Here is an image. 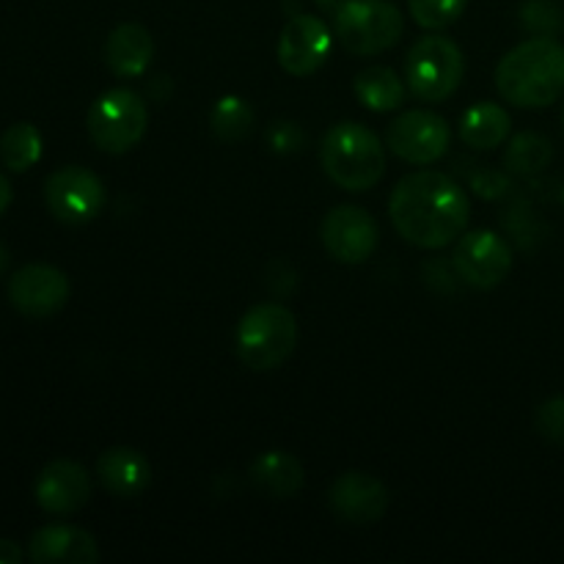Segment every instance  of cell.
Instances as JSON below:
<instances>
[{
  "label": "cell",
  "instance_id": "cell-1",
  "mask_svg": "<svg viewBox=\"0 0 564 564\" xmlns=\"http://www.w3.org/2000/svg\"><path fill=\"white\" fill-rule=\"evenodd\" d=\"M389 213L394 229L411 246L444 248L466 231L471 204L452 176L441 171H413L397 182Z\"/></svg>",
  "mask_w": 564,
  "mask_h": 564
},
{
  "label": "cell",
  "instance_id": "cell-2",
  "mask_svg": "<svg viewBox=\"0 0 564 564\" xmlns=\"http://www.w3.org/2000/svg\"><path fill=\"white\" fill-rule=\"evenodd\" d=\"M496 88L516 108H549L564 94V47L554 36L527 39L499 61Z\"/></svg>",
  "mask_w": 564,
  "mask_h": 564
},
{
  "label": "cell",
  "instance_id": "cell-3",
  "mask_svg": "<svg viewBox=\"0 0 564 564\" xmlns=\"http://www.w3.org/2000/svg\"><path fill=\"white\" fill-rule=\"evenodd\" d=\"M319 160L330 182L352 193L369 191L386 174V149L369 127L358 121H341L319 147Z\"/></svg>",
  "mask_w": 564,
  "mask_h": 564
},
{
  "label": "cell",
  "instance_id": "cell-4",
  "mask_svg": "<svg viewBox=\"0 0 564 564\" xmlns=\"http://www.w3.org/2000/svg\"><path fill=\"white\" fill-rule=\"evenodd\" d=\"M237 358L253 372L279 369L297 345V319L284 303H259L237 323Z\"/></svg>",
  "mask_w": 564,
  "mask_h": 564
},
{
  "label": "cell",
  "instance_id": "cell-5",
  "mask_svg": "<svg viewBox=\"0 0 564 564\" xmlns=\"http://www.w3.org/2000/svg\"><path fill=\"white\" fill-rule=\"evenodd\" d=\"M334 31L347 53L378 55L400 42L405 20L389 0H345L334 14Z\"/></svg>",
  "mask_w": 564,
  "mask_h": 564
},
{
  "label": "cell",
  "instance_id": "cell-6",
  "mask_svg": "<svg viewBox=\"0 0 564 564\" xmlns=\"http://www.w3.org/2000/svg\"><path fill=\"white\" fill-rule=\"evenodd\" d=\"M149 127V105L132 88L105 91L91 105L86 119L88 138L94 147L108 154H124L143 141Z\"/></svg>",
  "mask_w": 564,
  "mask_h": 564
},
{
  "label": "cell",
  "instance_id": "cell-7",
  "mask_svg": "<svg viewBox=\"0 0 564 564\" xmlns=\"http://www.w3.org/2000/svg\"><path fill=\"white\" fill-rule=\"evenodd\" d=\"M463 53L449 36H424L411 47L405 61L408 88L422 102H444L460 88Z\"/></svg>",
  "mask_w": 564,
  "mask_h": 564
},
{
  "label": "cell",
  "instance_id": "cell-8",
  "mask_svg": "<svg viewBox=\"0 0 564 564\" xmlns=\"http://www.w3.org/2000/svg\"><path fill=\"white\" fill-rule=\"evenodd\" d=\"M44 204L61 224L83 226L102 213L105 185L83 165H64L44 182Z\"/></svg>",
  "mask_w": 564,
  "mask_h": 564
},
{
  "label": "cell",
  "instance_id": "cell-9",
  "mask_svg": "<svg viewBox=\"0 0 564 564\" xmlns=\"http://www.w3.org/2000/svg\"><path fill=\"white\" fill-rule=\"evenodd\" d=\"M452 130L444 116L430 110H408L386 130V147L411 165H433L449 149Z\"/></svg>",
  "mask_w": 564,
  "mask_h": 564
},
{
  "label": "cell",
  "instance_id": "cell-10",
  "mask_svg": "<svg viewBox=\"0 0 564 564\" xmlns=\"http://www.w3.org/2000/svg\"><path fill=\"white\" fill-rule=\"evenodd\" d=\"M457 275L468 286L477 290H494L507 279L512 268V251L496 231L479 229L460 237L455 253H452Z\"/></svg>",
  "mask_w": 564,
  "mask_h": 564
},
{
  "label": "cell",
  "instance_id": "cell-11",
  "mask_svg": "<svg viewBox=\"0 0 564 564\" xmlns=\"http://www.w3.org/2000/svg\"><path fill=\"white\" fill-rule=\"evenodd\" d=\"M323 246L341 264H361L378 248V220L361 207L330 209L323 220Z\"/></svg>",
  "mask_w": 564,
  "mask_h": 564
},
{
  "label": "cell",
  "instance_id": "cell-12",
  "mask_svg": "<svg viewBox=\"0 0 564 564\" xmlns=\"http://www.w3.org/2000/svg\"><path fill=\"white\" fill-rule=\"evenodd\" d=\"M9 301L25 317H53L69 301V279L53 264H25L9 279Z\"/></svg>",
  "mask_w": 564,
  "mask_h": 564
},
{
  "label": "cell",
  "instance_id": "cell-13",
  "mask_svg": "<svg viewBox=\"0 0 564 564\" xmlns=\"http://www.w3.org/2000/svg\"><path fill=\"white\" fill-rule=\"evenodd\" d=\"M328 25L314 14H295L284 25L279 36V64L286 75L306 77L314 75L330 55Z\"/></svg>",
  "mask_w": 564,
  "mask_h": 564
},
{
  "label": "cell",
  "instance_id": "cell-14",
  "mask_svg": "<svg viewBox=\"0 0 564 564\" xmlns=\"http://www.w3.org/2000/svg\"><path fill=\"white\" fill-rule=\"evenodd\" d=\"M328 505L339 521L369 527V523H378L389 510V490L372 474L347 471L330 485Z\"/></svg>",
  "mask_w": 564,
  "mask_h": 564
},
{
  "label": "cell",
  "instance_id": "cell-15",
  "mask_svg": "<svg viewBox=\"0 0 564 564\" xmlns=\"http://www.w3.org/2000/svg\"><path fill=\"white\" fill-rule=\"evenodd\" d=\"M33 496H36V505L50 516H72L88 505L91 479L80 463L53 460L36 477Z\"/></svg>",
  "mask_w": 564,
  "mask_h": 564
},
{
  "label": "cell",
  "instance_id": "cell-16",
  "mask_svg": "<svg viewBox=\"0 0 564 564\" xmlns=\"http://www.w3.org/2000/svg\"><path fill=\"white\" fill-rule=\"evenodd\" d=\"M28 556L36 564H94L99 562V549L86 529L55 523L33 534Z\"/></svg>",
  "mask_w": 564,
  "mask_h": 564
},
{
  "label": "cell",
  "instance_id": "cell-17",
  "mask_svg": "<svg viewBox=\"0 0 564 564\" xmlns=\"http://www.w3.org/2000/svg\"><path fill=\"white\" fill-rule=\"evenodd\" d=\"M97 477L102 488L116 499H135L152 482V466L138 449L116 446V449L99 455Z\"/></svg>",
  "mask_w": 564,
  "mask_h": 564
},
{
  "label": "cell",
  "instance_id": "cell-18",
  "mask_svg": "<svg viewBox=\"0 0 564 564\" xmlns=\"http://www.w3.org/2000/svg\"><path fill=\"white\" fill-rule=\"evenodd\" d=\"M154 58V39L138 22H121L105 42V64L116 77H141Z\"/></svg>",
  "mask_w": 564,
  "mask_h": 564
},
{
  "label": "cell",
  "instance_id": "cell-19",
  "mask_svg": "<svg viewBox=\"0 0 564 564\" xmlns=\"http://www.w3.org/2000/svg\"><path fill=\"white\" fill-rule=\"evenodd\" d=\"M251 482L273 499H292L295 494H301L306 474H303L301 460L295 455L273 449L253 460Z\"/></svg>",
  "mask_w": 564,
  "mask_h": 564
},
{
  "label": "cell",
  "instance_id": "cell-20",
  "mask_svg": "<svg viewBox=\"0 0 564 564\" xmlns=\"http://www.w3.org/2000/svg\"><path fill=\"white\" fill-rule=\"evenodd\" d=\"M510 135V113L499 102H477L460 116V141L471 149H496Z\"/></svg>",
  "mask_w": 564,
  "mask_h": 564
},
{
  "label": "cell",
  "instance_id": "cell-21",
  "mask_svg": "<svg viewBox=\"0 0 564 564\" xmlns=\"http://www.w3.org/2000/svg\"><path fill=\"white\" fill-rule=\"evenodd\" d=\"M352 91H356L358 102L375 113H391L405 102V83L389 66H369V69L358 72Z\"/></svg>",
  "mask_w": 564,
  "mask_h": 564
},
{
  "label": "cell",
  "instance_id": "cell-22",
  "mask_svg": "<svg viewBox=\"0 0 564 564\" xmlns=\"http://www.w3.org/2000/svg\"><path fill=\"white\" fill-rule=\"evenodd\" d=\"M42 158V132L31 121H17L0 135V160L14 174H25Z\"/></svg>",
  "mask_w": 564,
  "mask_h": 564
},
{
  "label": "cell",
  "instance_id": "cell-23",
  "mask_svg": "<svg viewBox=\"0 0 564 564\" xmlns=\"http://www.w3.org/2000/svg\"><path fill=\"white\" fill-rule=\"evenodd\" d=\"M551 158H554V147L545 135L538 132H521L510 141L505 152V169L510 174H540L543 169H549Z\"/></svg>",
  "mask_w": 564,
  "mask_h": 564
},
{
  "label": "cell",
  "instance_id": "cell-24",
  "mask_svg": "<svg viewBox=\"0 0 564 564\" xmlns=\"http://www.w3.org/2000/svg\"><path fill=\"white\" fill-rule=\"evenodd\" d=\"M209 124H213V132L220 141H242L253 130V108L242 97L226 94L209 110Z\"/></svg>",
  "mask_w": 564,
  "mask_h": 564
},
{
  "label": "cell",
  "instance_id": "cell-25",
  "mask_svg": "<svg viewBox=\"0 0 564 564\" xmlns=\"http://www.w3.org/2000/svg\"><path fill=\"white\" fill-rule=\"evenodd\" d=\"M466 3L468 0H408V9H411L416 25L427 28V31H441L460 20Z\"/></svg>",
  "mask_w": 564,
  "mask_h": 564
},
{
  "label": "cell",
  "instance_id": "cell-26",
  "mask_svg": "<svg viewBox=\"0 0 564 564\" xmlns=\"http://www.w3.org/2000/svg\"><path fill=\"white\" fill-rule=\"evenodd\" d=\"M521 25L538 36H554L564 28V11L554 0H529L521 6Z\"/></svg>",
  "mask_w": 564,
  "mask_h": 564
},
{
  "label": "cell",
  "instance_id": "cell-27",
  "mask_svg": "<svg viewBox=\"0 0 564 564\" xmlns=\"http://www.w3.org/2000/svg\"><path fill=\"white\" fill-rule=\"evenodd\" d=\"M534 427L545 441L564 446V397H554L538 408Z\"/></svg>",
  "mask_w": 564,
  "mask_h": 564
},
{
  "label": "cell",
  "instance_id": "cell-28",
  "mask_svg": "<svg viewBox=\"0 0 564 564\" xmlns=\"http://www.w3.org/2000/svg\"><path fill=\"white\" fill-rule=\"evenodd\" d=\"M268 143L275 154H295L306 143V132L295 121H275L268 130Z\"/></svg>",
  "mask_w": 564,
  "mask_h": 564
},
{
  "label": "cell",
  "instance_id": "cell-29",
  "mask_svg": "<svg viewBox=\"0 0 564 564\" xmlns=\"http://www.w3.org/2000/svg\"><path fill=\"white\" fill-rule=\"evenodd\" d=\"M471 187L477 191V196L482 198H501L507 191H510V180H507L501 171L482 169L479 174H474Z\"/></svg>",
  "mask_w": 564,
  "mask_h": 564
},
{
  "label": "cell",
  "instance_id": "cell-30",
  "mask_svg": "<svg viewBox=\"0 0 564 564\" xmlns=\"http://www.w3.org/2000/svg\"><path fill=\"white\" fill-rule=\"evenodd\" d=\"M22 549L14 540H0V564H20Z\"/></svg>",
  "mask_w": 564,
  "mask_h": 564
},
{
  "label": "cell",
  "instance_id": "cell-31",
  "mask_svg": "<svg viewBox=\"0 0 564 564\" xmlns=\"http://www.w3.org/2000/svg\"><path fill=\"white\" fill-rule=\"evenodd\" d=\"M9 204H11V185H9V180L0 174V215L9 209Z\"/></svg>",
  "mask_w": 564,
  "mask_h": 564
},
{
  "label": "cell",
  "instance_id": "cell-32",
  "mask_svg": "<svg viewBox=\"0 0 564 564\" xmlns=\"http://www.w3.org/2000/svg\"><path fill=\"white\" fill-rule=\"evenodd\" d=\"M314 3H317L319 9L328 11V9H336V3H339V0H314Z\"/></svg>",
  "mask_w": 564,
  "mask_h": 564
},
{
  "label": "cell",
  "instance_id": "cell-33",
  "mask_svg": "<svg viewBox=\"0 0 564 564\" xmlns=\"http://www.w3.org/2000/svg\"><path fill=\"white\" fill-rule=\"evenodd\" d=\"M6 262H9V253H6V248L0 246V270L6 268Z\"/></svg>",
  "mask_w": 564,
  "mask_h": 564
},
{
  "label": "cell",
  "instance_id": "cell-34",
  "mask_svg": "<svg viewBox=\"0 0 564 564\" xmlns=\"http://www.w3.org/2000/svg\"><path fill=\"white\" fill-rule=\"evenodd\" d=\"M562 121H564V110H562Z\"/></svg>",
  "mask_w": 564,
  "mask_h": 564
}]
</instances>
